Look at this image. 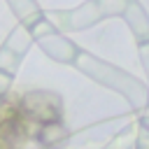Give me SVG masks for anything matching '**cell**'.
Instances as JSON below:
<instances>
[{"mask_svg": "<svg viewBox=\"0 0 149 149\" xmlns=\"http://www.w3.org/2000/svg\"><path fill=\"white\" fill-rule=\"evenodd\" d=\"M23 107L26 112H30L33 116H37L40 121L49 123V121H56L58 116V102H54L51 98H47L44 93H33L23 100Z\"/></svg>", "mask_w": 149, "mask_h": 149, "instance_id": "6da1fadb", "label": "cell"}]
</instances>
